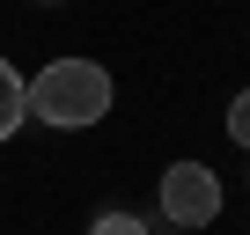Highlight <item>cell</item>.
<instances>
[{
  "mask_svg": "<svg viewBox=\"0 0 250 235\" xmlns=\"http://www.w3.org/2000/svg\"><path fill=\"white\" fill-rule=\"evenodd\" d=\"M30 118V103H22V74L0 59V140H15V125Z\"/></svg>",
  "mask_w": 250,
  "mask_h": 235,
  "instance_id": "obj_3",
  "label": "cell"
},
{
  "mask_svg": "<svg viewBox=\"0 0 250 235\" xmlns=\"http://www.w3.org/2000/svg\"><path fill=\"white\" fill-rule=\"evenodd\" d=\"M37 8H59V0H37Z\"/></svg>",
  "mask_w": 250,
  "mask_h": 235,
  "instance_id": "obj_6",
  "label": "cell"
},
{
  "mask_svg": "<svg viewBox=\"0 0 250 235\" xmlns=\"http://www.w3.org/2000/svg\"><path fill=\"white\" fill-rule=\"evenodd\" d=\"M228 140H235V147L250 155V88H243V96L228 103Z\"/></svg>",
  "mask_w": 250,
  "mask_h": 235,
  "instance_id": "obj_4",
  "label": "cell"
},
{
  "mask_svg": "<svg viewBox=\"0 0 250 235\" xmlns=\"http://www.w3.org/2000/svg\"><path fill=\"white\" fill-rule=\"evenodd\" d=\"M110 74L96 66V59H52L37 81H22V103H30V118H44V125H59V133H81V125H96V118H110Z\"/></svg>",
  "mask_w": 250,
  "mask_h": 235,
  "instance_id": "obj_1",
  "label": "cell"
},
{
  "mask_svg": "<svg viewBox=\"0 0 250 235\" xmlns=\"http://www.w3.org/2000/svg\"><path fill=\"white\" fill-rule=\"evenodd\" d=\"M162 213H169L177 228L221 220V176H213L206 162H169V169H162Z\"/></svg>",
  "mask_w": 250,
  "mask_h": 235,
  "instance_id": "obj_2",
  "label": "cell"
},
{
  "mask_svg": "<svg viewBox=\"0 0 250 235\" xmlns=\"http://www.w3.org/2000/svg\"><path fill=\"white\" fill-rule=\"evenodd\" d=\"M88 235H147V228H140L133 213H96V228H88Z\"/></svg>",
  "mask_w": 250,
  "mask_h": 235,
  "instance_id": "obj_5",
  "label": "cell"
}]
</instances>
